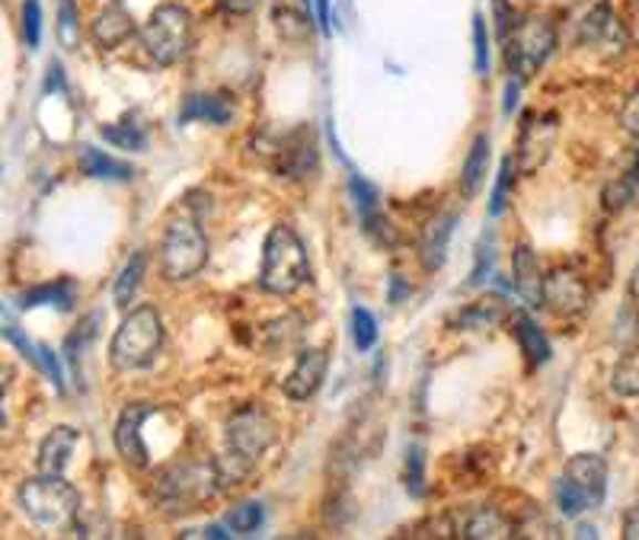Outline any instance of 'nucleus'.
<instances>
[{"label": "nucleus", "mask_w": 639, "mask_h": 540, "mask_svg": "<svg viewBox=\"0 0 639 540\" xmlns=\"http://www.w3.org/2000/svg\"><path fill=\"white\" fill-rule=\"evenodd\" d=\"M307 279H310V259H307L305 240L288 225H278L266 237V247H262L259 284L269 294L288 298L298 288H305Z\"/></svg>", "instance_id": "nucleus-2"}, {"label": "nucleus", "mask_w": 639, "mask_h": 540, "mask_svg": "<svg viewBox=\"0 0 639 540\" xmlns=\"http://www.w3.org/2000/svg\"><path fill=\"white\" fill-rule=\"evenodd\" d=\"M454 225H457V218L442 211V215H435V218L422 228L419 257H422V266H425V269H439V266L445 262L447 240H451V233H454Z\"/></svg>", "instance_id": "nucleus-18"}, {"label": "nucleus", "mask_w": 639, "mask_h": 540, "mask_svg": "<svg viewBox=\"0 0 639 540\" xmlns=\"http://www.w3.org/2000/svg\"><path fill=\"white\" fill-rule=\"evenodd\" d=\"M556 45L554 23L547 17H525L515 20V27L505 35V61L515 81H528L540 71V64L550 58Z\"/></svg>", "instance_id": "nucleus-6"}, {"label": "nucleus", "mask_w": 639, "mask_h": 540, "mask_svg": "<svg viewBox=\"0 0 639 540\" xmlns=\"http://www.w3.org/2000/svg\"><path fill=\"white\" fill-rule=\"evenodd\" d=\"M512 272H515V288L525 298L528 308H544V272L540 262L534 257V250L518 243L515 257H512Z\"/></svg>", "instance_id": "nucleus-17"}, {"label": "nucleus", "mask_w": 639, "mask_h": 540, "mask_svg": "<svg viewBox=\"0 0 639 540\" xmlns=\"http://www.w3.org/2000/svg\"><path fill=\"white\" fill-rule=\"evenodd\" d=\"M489 266H493V230H486L483 240H480V247H476V266H473L471 282H486Z\"/></svg>", "instance_id": "nucleus-38"}, {"label": "nucleus", "mask_w": 639, "mask_h": 540, "mask_svg": "<svg viewBox=\"0 0 639 540\" xmlns=\"http://www.w3.org/2000/svg\"><path fill=\"white\" fill-rule=\"evenodd\" d=\"M515 336H518V345H522L525 359H528L534 368L550 359V342H547L544 330L530 320L528 313H518V316H515Z\"/></svg>", "instance_id": "nucleus-25"}, {"label": "nucleus", "mask_w": 639, "mask_h": 540, "mask_svg": "<svg viewBox=\"0 0 639 540\" xmlns=\"http://www.w3.org/2000/svg\"><path fill=\"white\" fill-rule=\"evenodd\" d=\"M208 262V240L195 218H173L161 240V266L173 282L198 276Z\"/></svg>", "instance_id": "nucleus-7"}, {"label": "nucleus", "mask_w": 639, "mask_h": 540, "mask_svg": "<svg viewBox=\"0 0 639 540\" xmlns=\"http://www.w3.org/2000/svg\"><path fill=\"white\" fill-rule=\"evenodd\" d=\"M499 313H505V304L499 308V301H480V304H473L467 311L457 316V326L461 330H483V326H489V323H496L499 320Z\"/></svg>", "instance_id": "nucleus-30"}, {"label": "nucleus", "mask_w": 639, "mask_h": 540, "mask_svg": "<svg viewBox=\"0 0 639 540\" xmlns=\"http://www.w3.org/2000/svg\"><path fill=\"white\" fill-rule=\"evenodd\" d=\"M221 467H215L208 460H183L157 474L151 496L161 512L176 518V515H189L198 506H205L215 492H221Z\"/></svg>", "instance_id": "nucleus-1"}, {"label": "nucleus", "mask_w": 639, "mask_h": 540, "mask_svg": "<svg viewBox=\"0 0 639 540\" xmlns=\"http://www.w3.org/2000/svg\"><path fill=\"white\" fill-rule=\"evenodd\" d=\"M323 377H327V352H320V349H307V352L298 355V365H295L291 374L285 377L281 391H285V397L288 399L305 403V399H310L317 391H320Z\"/></svg>", "instance_id": "nucleus-14"}, {"label": "nucleus", "mask_w": 639, "mask_h": 540, "mask_svg": "<svg viewBox=\"0 0 639 540\" xmlns=\"http://www.w3.org/2000/svg\"><path fill=\"white\" fill-rule=\"evenodd\" d=\"M58 32H61V42H64V45H74V42H78V7H74V0H61Z\"/></svg>", "instance_id": "nucleus-36"}, {"label": "nucleus", "mask_w": 639, "mask_h": 540, "mask_svg": "<svg viewBox=\"0 0 639 540\" xmlns=\"http://www.w3.org/2000/svg\"><path fill=\"white\" fill-rule=\"evenodd\" d=\"M611 387L620 397H639V349L620 355V362L611 371Z\"/></svg>", "instance_id": "nucleus-29"}, {"label": "nucleus", "mask_w": 639, "mask_h": 540, "mask_svg": "<svg viewBox=\"0 0 639 540\" xmlns=\"http://www.w3.org/2000/svg\"><path fill=\"white\" fill-rule=\"evenodd\" d=\"M406 486H410L413 496L422 492V451L416 445L410 448V457H406Z\"/></svg>", "instance_id": "nucleus-41"}, {"label": "nucleus", "mask_w": 639, "mask_h": 540, "mask_svg": "<svg viewBox=\"0 0 639 540\" xmlns=\"http://www.w3.org/2000/svg\"><path fill=\"white\" fill-rule=\"evenodd\" d=\"M81 173L90 179H132V167L110 157L106 150L96 147H84L81 150Z\"/></svg>", "instance_id": "nucleus-26"}, {"label": "nucleus", "mask_w": 639, "mask_h": 540, "mask_svg": "<svg viewBox=\"0 0 639 540\" xmlns=\"http://www.w3.org/2000/svg\"><path fill=\"white\" fill-rule=\"evenodd\" d=\"M272 438H276V423H272V416L262 409V406H240L230 419H227V426H224V442H227V460L230 464H237V474L240 470H247L250 464H256L262 451L272 445Z\"/></svg>", "instance_id": "nucleus-8"}, {"label": "nucleus", "mask_w": 639, "mask_h": 540, "mask_svg": "<svg viewBox=\"0 0 639 540\" xmlns=\"http://www.w3.org/2000/svg\"><path fill=\"white\" fill-rule=\"evenodd\" d=\"M141 42H144L147 55L154 58L157 64H164V68L183 61L189 45H193V17H189V10L179 7V3H161L141 29Z\"/></svg>", "instance_id": "nucleus-4"}, {"label": "nucleus", "mask_w": 639, "mask_h": 540, "mask_svg": "<svg viewBox=\"0 0 639 540\" xmlns=\"http://www.w3.org/2000/svg\"><path fill=\"white\" fill-rule=\"evenodd\" d=\"M103 138L110 144H118L122 150H141L144 132H141L138 125H132V122H118V125H106L103 128Z\"/></svg>", "instance_id": "nucleus-34"}, {"label": "nucleus", "mask_w": 639, "mask_h": 540, "mask_svg": "<svg viewBox=\"0 0 639 540\" xmlns=\"http://www.w3.org/2000/svg\"><path fill=\"white\" fill-rule=\"evenodd\" d=\"M144 269H147V257H144V253H135V257L125 262V269L118 272L115 288H112L115 308H128V304H132V298L138 294L141 279H144Z\"/></svg>", "instance_id": "nucleus-28"}, {"label": "nucleus", "mask_w": 639, "mask_h": 540, "mask_svg": "<svg viewBox=\"0 0 639 540\" xmlns=\"http://www.w3.org/2000/svg\"><path fill=\"white\" fill-rule=\"evenodd\" d=\"M639 196V154L633 157V164L627 167V170L620 173V176H614L611 183L605 186V208L608 211H623L627 205H633Z\"/></svg>", "instance_id": "nucleus-24"}, {"label": "nucleus", "mask_w": 639, "mask_h": 540, "mask_svg": "<svg viewBox=\"0 0 639 540\" xmlns=\"http://www.w3.org/2000/svg\"><path fill=\"white\" fill-rule=\"evenodd\" d=\"M473 49H476V71L486 74L489 71V35L483 17H473Z\"/></svg>", "instance_id": "nucleus-37"}, {"label": "nucleus", "mask_w": 639, "mask_h": 540, "mask_svg": "<svg viewBox=\"0 0 639 540\" xmlns=\"http://www.w3.org/2000/svg\"><path fill=\"white\" fill-rule=\"evenodd\" d=\"M556 142V115H525L522 135H518V150H515V167L518 173L540 170L550 157Z\"/></svg>", "instance_id": "nucleus-9"}, {"label": "nucleus", "mask_w": 639, "mask_h": 540, "mask_svg": "<svg viewBox=\"0 0 639 540\" xmlns=\"http://www.w3.org/2000/svg\"><path fill=\"white\" fill-rule=\"evenodd\" d=\"M96 323H100V316H86V320H81V323L74 326V333L64 340V359H68V365L74 371L78 387H84V368H81V365H84L86 349L96 340Z\"/></svg>", "instance_id": "nucleus-23"}, {"label": "nucleus", "mask_w": 639, "mask_h": 540, "mask_svg": "<svg viewBox=\"0 0 639 540\" xmlns=\"http://www.w3.org/2000/svg\"><path fill=\"white\" fill-rule=\"evenodd\" d=\"M151 413H154L151 403H132V406L122 409V416H118V423H115V432H112L118 457H122L128 467H138V470L147 467V448H144V442H141V426H144V419H147Z\"/></svg>", "instance_id": "nucleus-13"}, {"label": "nucleus", "mask_w": 639, "mask_h": 540, "mask_svg": "<svg viewBox=\"0 0 639 540\" xmlns=\"http://www.w3.org/2000/svg\"><path fill=\"white\" fill-rule=\"evenodd\" d=\"M262 506L259 502H244V506H237L234 512L227 515V525L237 531V534H256L259 528H262Z\"/></svg>", "instance_id": "nucleus-32"}, {"label": "nucleus", "mask_w": 639, "mask_h": 540, "mask_svg": "<svg viewBox=\"0 0 639 540\" xmlns=\"http://www.w3.org/2000/svg\"><path fill=\"white\" fill-rule=\"evenodd\" d=\"M313 135L307 128H298V132H285V135H276L269 142V167L276 173H281L285 179H301L305 173L313 170Z\"/></svg>", "instance_id": "nucleus-10"}, {"label": "nucleus", "mask_w": 639, "mask_h": 540, "mask_svg": "<svg viewBox=\"0 0 639 540\" xmlns=\"http://www.w3.org/2000/svg\"><path fill=\"white\" fill-rule=\"evenodd\" d=\"M576 42L585 45V49H595L598 55L614 58L623 52L627 45V32L620 27V20L614 17V10L608 3H598L585 13V20L579 23V32H576Z\"/></svg>", "instance_id": "nucleus-11"}, {"label": "nucleus", "mask_w": 639, "mask_h": 540, "mask_svg": "<svg viewBox=\"0 0 639 540\" xmlns=\"http://www.w3.org/2000/svg\"><path fill=\"white\" fill-rule=\"evenodd\" d=\"M486 167H489V138L480 135V138L473 142L467 160H464V170H461V193H464V196H473V193L480 189V183H483V176H486Z\"/></svg>", "instance_id": "nucleus-27"}, {"label": "nucleus", "mask_w": 639, "mask_h": 540, "mask_svg": "<svg viewBox=\"0 0 639 540\" xmlns=\"http://www.w3.org/2000/svg\"><path fill=\"white\" fill-rule=\"evenodd\" d=\"M518 84H522V81H508V93H505V113H512V110H515V103H518Z\"/></svg>", "instance_id": "nucleus-45"}, {"label": "nucleus", "mask_w": 639, "mask_h": 540, "mask_svg": "<svg viewBox=\"0 0 639 540\" xmlns=\"http://www.w3.org/2000/svg\"><path fill=\"white\" fill-rule=\"evenodd\" d=\"M20 308H23V311H32V308H58V311H71V308H74V284L68 282V279H58V282L29 288L27 294L20 298Z\"/></svg>", "instance_id": "nucleus-21"}, {"label": "nucleus", "mask_w": 639, "mask_h": 540, "mask_svg": "<svg viewBox=\"0 0 639 540\" xmlns=\"http://www.w3.org/2000/svg\"><path fill=\"white\" fill-rule=\"evenodd\" d=\"M508 189H512V160H505L496 179V189H493V201H489V215L496 218L505 211V199H508Z\"/></svg>", "instance_id": "nucleus-39"}, {"label": "nucleus", "mask_w": 639, "mask_h": 540, "mask_svg": "<svg viewBox=\"0 0 639 540\" xmlns=\"http://www.w3.org/2000/svg\"><path fill=\"white\" fill-rule=\"evenodd\" d=\"M78 445V428L58 426L55 432H49V438L39 448V470L42 474H64L68 460L74 455Z\"/></svg>", "instance_id": "nucleus-19"}, {"label": "nucleus", "mask_w": 639, "mask_h": 540, "mask_svg": "<svg viewBox=\"0 0 639 540\" xmlns=\"http://www.w3.org/2000/svg\"><path fill=\"white\" fill-rule=\"evenodd\" d=\"M630 298L639 304V266L633 269V279H630Z\"/></svg>", "instance_id": "nucleus-46"}, {"label": "nucleus", "mask_w": 639, "mask_h": 540, "mask_svg": "<svg viewBox=\"0 0 639 540\" xmlns=\"http://www.w3.org/2000/svg\"><path fill=\"white\" fill-rule=\"evenodd\" d=\"M212 122V125H227L234 118V106L221 96H189L179 110V122Z\"/></svg>", "instance_id": "nucleus-22"}, {"label": "nucleus", "mask_w": 639, "mask_h": 540, "mask_svg": "<svg viewBox=\"0 0 639 540\" xmlns=\"http://www.w3.org/2000/svg\"><path fill=\"white\" fill-rule=\"evenodd\" d=\"M588 301H591L588 284H585V279L576 269L559 266L550 276H544V304L554 313H559V316L583 313L588 308Z\"/></svg>", "instance_id": "nucleus-12"}, {"label": "nucleus", "mask_w": 639, "mask_h": 540, "mask_svg": "<svg viewBox=\"0 0 639 540\" xmlns=\"http://www.w3.org/2000/svg\"><path fill=\"white\" fill-rule=\"evenodd\" d=\"M515 528L512 521L496 509H476L471 512L461 525H457V538H480V540H496V538H512Z\"/></svg>", "instance_id": "nucleus-20"}, {"label": "nucleus", "mask_w": 639, "mask_h": 540, "mask_svg": "<svg viewBox=\"0 0 639 540\" xmlns=\"http://www.w3.org/2000/svg\"><path fill=\"white\" fill-rule=\"evenodd\" d=\"M352 340H355L359 352H368L378 342V320H374V313H368L364 308L352 311Z\"/></svg>", "instance_id": "nucleus-33"}, {"label": "nucleus", "mask_w": 639, "mask_h": 540, "mask_svg": "<svg viewBox=\"0 0 639 540\" xmlns=\"http://www.w3.org/2000/svg\"><path fill=\"white\" fill-rule=\"evenodd\" d=\"M563 477L583 492L588 509L598 506L605 499V492H608V464L598 455H576L566 464Z\"/></svg>", "instance_id": "nucleus-15"}, {"label": "nucleus", "mask_w": 639, "mask_h": 540, "mask_svg": "<svg viewBox=\"0 0 639 540\" xmlns=\"http://www.w3.org/2000/svg\"><path fill=\"white\" fill-rule=\"evenodd\" d=\"M3 428H7V416H3V384H0V435H3Z\"/></svg>", "instance_id": "nucleus-47"}, {"label": "nucleus", "mask_w": 639, "mask_h": 540, "mask_svg": "<svg viewBox=\"0 0 639 540\" xmlns=\"http://www.w3.org/2000/svg\"><path fill=\"white\" fill-rule=\"evenodd\" d=\"M161 342H164V323H161L157 311L154 308H138V311H132L122 320L118 333L112 336V365L122 371L141 368L157 355Z\"/></svg>", "instance_id": "nucleus-5"}, {"label": "nucleus", "mask_w": 639, "mask_h": 540, "mask_svg": "<svg viewBox=\"0 0 639 540\" xmlns=\"http://www.w3.org/2000/svg\"><path fill=\"white\" fill-rule=\"evenodd\" d=\"M623 534H627V538H633V540L639 538V502L633 506L630 518H627V528H623Z\"/></svg>", "instance_id": "nucleus-44"}, {"label": "nucleus", "mask_w": 639, "mask_h": 540, "mask_svg": "<svg viewBox=\"0 0 639 540\" xmlns=\"http://www.w3.org/2000/svg\"><path fill=\"white\" fill-rule=\"evenodd\" d=\"M256 3L259 0H218V7H221L224 13H230V17H247Z\"/></svg>", "instance_id": "nucleus-42"}, {"label": "nucleus", "mask_w": 639, "mask_h": 540, "mask_svg": "<svg viewBox=\"0 0 639 540\" xmlns=\"http://www.w3.org/2000/svg\"><path fill=\"white\" fill-rule=\"evenodd\" d=\"M20 506L35 528L68 531V528H74L81 496L61 474H39L20 489Z\"/></svg>", "instance_id": "nucleus-3"}, {"label": "nucleus", "mask_w": 639, "mask_h": 540, "mask_svg": "<svg viewBox=\"0 0 639 540\" xmlns=\"http://www.w3.org/2000/svg\"><path fill=\"white\" fill-rule=\"evenodd\" d=\"M132 32H135V20L128 17V10H125L118 0H110V3L96 13V20H93V27H90V35H93V42H96L100 49L122 45Z\"/></svg>", "instance_id": "nucleus-16"}, {"label": "nucleus", "mask_w": 639, "mask_h": 540, "mask_svg": "<svg viewBox=\"0 0 639 540\" xmlns=\"http://www.w3.org/2000/svg\"><path fill=\"white\" fill-rule=\"evenodd\" d=\"M554 499H556V509L566 515V518H579V515L588 509V502H585V496L576 489V486L569 484L566 477H559L554 486Z\"/></svg>", "instance_id": "nucleus-31"}, {"label": "nucleus", "mask_w": 639, "mask_h": 540, "mask_svg": "<svg viewBox=\"0 0 639 540\" xmlns=\"http://www.w3.org/2000/svg\"><path fill=\"white\" fill-rule=\"evenodd\" d=\"M313 7H317V20L323 32H330V0H313Z\"/></svg>", "instance_id": "nucleus-43"}, {"label": "nucleus", "mask_w": 639, "mask_h": 540, "mask_svg": "<svg viewBox=\"0 0 639 540\" xmlns=\"http://www.w3.org/2000/svg\"><path fill=\"white\" fill-rule=\"evenodd\" d=\"M23 39L29 49H39V42H42V3L39 0H23Z\"/></svg>", "instance_id": "nucleus-35"}, {"label": "nucleus", "mask_w": 639, "mask_h": 540, "mask_svg": "<svg viewBox=\"0 0 639 540\" xmlns=\"http://www.w3.org/2000/svg\"><path fill=\"white\" fill-rule=\"evenodd\" d=\"M620 125H623V132L639 144V90H633V93L627 96V103H623V110H620Z\"/></svg>", "instance_id": "nucleus-40"}]
</instances>
